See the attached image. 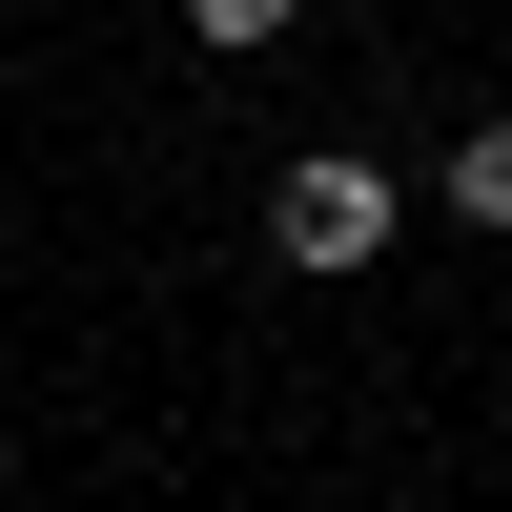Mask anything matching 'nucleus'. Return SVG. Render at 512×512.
<instances>
[{"mask_svg": "<svg viewBox=\"0 0 512 512\" xmlns=\"http://www.w3.org/2000/svg\"><path fill=\"white\" fill-rule=\"evenodd\" d=\"M185 21H205V41H226V62H267V41H287V21H308V0H185Z\"/></svg>", "mask_w": 512, "mask_h": 512, "instance_id": "nucleus-3", "label": "nucleus"}, {"mask_svg": "<svg viewBox=\"0 0 512 512\" xmlns=\"http://www.w3.org/2000/svg\"><path fill=\"white\" fill-rule=\"evenodd\" d=\"M390 226H410V185H390L369 144H308V164L267 185V246H287V267H328V287H349V267H390Z\"/></svg>", "mask_w": 512, "mask_h": 512, "instance_id": "nucleus-1", "label": "nucleus"}, {"mask_svg": "<svg viewBox=\"0 0 512 512\" xmlns=\"http://www.w3.org/2000/svg\"><path fill=\"white\" fill-rule=\"evenodd\" d=\"M431 205H451V226H492V246H512V123H472V144L431 164Z\"/></svg>", "mask_w": 512, "mask_h": 512, "instance_id": "nucleus-2", "label": "nucleus"}]
</instances>
